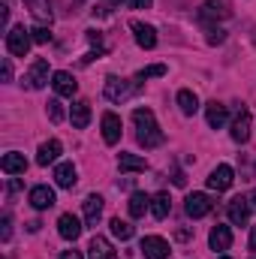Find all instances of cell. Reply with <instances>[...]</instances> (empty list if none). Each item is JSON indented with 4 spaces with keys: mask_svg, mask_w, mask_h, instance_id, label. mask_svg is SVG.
<instances>
[{
    "mask_svg": "<svg viewBox=\"0 0 256 259\" xmlns=\"http://www.w3.org/2000/svg\"><path fill=\"white\" fill-rule=\"evenodd\" d=\"M133 124H136V142L142 148H157V145L166 142V136H163V130H160L151 109H136L133 112Z\"/></svg>",
    "mask_w": 256,
    "mask_h": 259,
    "instance_id": "obj_1",
    "label": "cell"
},
{
    "mask_svg": "<svg viewBox=\"0 0 256 259\" xmlns=\"http://www.w3.org/2000/svg\"><path fill=\"white\" fill-rule=\"evenodd\" d=\"M142 91V81L139 78H118V75H109L106 78V100L109 103H127L133 94Z\"/></svg>",
    "mask_w": 256,
    "mask_h": 259,
    "instance_id": "obj_2",
    "label": "cell"
},
{
    "mask_svg": "<svg viewBox=\"0 0 256 259\" xmlns=\"http://www.w3.org/2000/svg\"><path fill=\"white\" fill-rule=\"evenodd\" d=\"M30 46H33V36H30V30H27L24 24L9 27V33H6V52H9V55L24 58V55L30 52Z\"/></svg>",
    "mask_w": 256,
    "mask_h": 259,
    "instance_id": "obj_3",
    "label": "cell"
},
{
    "mask_svg": "<svg viewBox=\"0 0 256 259\" xmlns=\"http://www.w3.org/2000/svg\"><path fill=\"white\" fill-rule=\"evenodd\" d=\"M49 75H55L52 69H49V61L46 58H36L30 69H27V75H24V84L30 88V91H42L46 84H49Z\"/></svg>",
    "mask_w": 256,
    "mask_h": 259,
    "instance_id": "obj_4",
    "label": "cell"
},
{
    "mask_svg": "<svg viewBox=\"0 0 256 259\" xmlns=\"http://www.w3.org/2000/svg\"><path fill=\"white\" fill-rule=\"evenodd\" d=\"M211 208H214V202H211V196L208 193H190L187 196V202H184V211H187V217H193V220L211 214Z\"/></svg>",
    "mask_w": 256,
    "mask_h": 259,
    "instance_id": "obj_5",
    "label": "cell"
},
{
    "mask_svg": "<svg viewBox=\"0 0 256 259\" xmlns=\"http://www.w3.org/2000/svg\"><path fill=\"white\" fill-rule=\"evenodd\" d=\"M196 18L205 21V24H208V21H223V18H229V9H226L223 0H205V3L199 6Z\"/></svg>",
    "mask_w": 256,
    "mask_h": 259,
    "instance_id": "obj_6",
    "label": "cell"
},
{
    "mask_svg": "<svg viewBox=\"0 0 256 259\" xmlns=\"http://www.w3.org/2000/svg\"><path fill=\"white\" fill-rule=\"evenodd\" d=\"M139 250L145 253V259H166L169 256V241L160 238V235H145Z\"/></svg>",
    "mask_w": 256,
    "mask_h": 259,
    "instance_id": "obj_7",
    "label": "cell"
},
{
    "mask_svg": "<svg viewBox=\"0 0 256 259\" xmlns=\"http://www.w3.org/2000/svg\"><path fill=\"white\" fill-rule=\"evenodd\" d=\"M232 181H235V172H232V166H217L211 175H208V187L211 190H217V193H223V190H229L232 187Z\"/></svg>",
    "mask_w": 256,
    "mask_h": 259,
    "instance_id": "obj_8",
    "label": "cell"
},
{
    "mask_svg": "<svg viewBox=\"0 0 256 259\" xmlns=\"http://www.w3.org/2000/svg\"><path fill=\"white\" fill-rule=\"evenodd\" d=\"M226 214H229V220H232L235 226H244L247 217H250V199H247V196H235V199L229 202Z\"/></svg>",
    "mask_w": 256,
    "mask_h": 259,
    "instance_id": "obj_9",
    "label": "cell"
},
{
    "mask_svg": "<svg viewBox=\"0 0 256 259\" xmlns=\"http://www.w3.org/2000/svg\"><path fill=\"white\" fill-rule=\"evenodd\" d=\"M103 142L106 145H118L121 142V118L115 112H103Z\"/></svg>",
    "mask_w": 256,
    "mask_h": 259,
    "instance_id": "obj_10",
    "label": "cell"
},
{
    "mask_svg": "<svg viewBox=\"0 0 256 259\" xmlns=\"http://www.w3.org/2000/svg\"><path fill=\"white\" fill-rule=\"evenodd\" d=\"M52 88H55V94H58V97H72V94L78 91V81L72 78V72L58 69V72L52 75Z\"/></svg>",
    "mask_w": 256,
    "mask_h": 259,
    "instance_id": "obj_11",
    "label": "cell"
},
{
    "mask_svg": "<svg viewBox=\"0 0 256 259\" xmlns=\"http://www.w3.org/2000/svg\"><path fill=\"white\" fill-rule=\"evenodd\" d=\"M133 36H136V46L139 49H154L157 46V30L151 24H142V21H133Z\"/></svg>",
    "mask_w": 256,
    "mask_h": 259,
    "instance_id": "obj_12",
    "label": "cell"
},
{
    "mask_svg": "<svg viewBox=\"0 0 256 259\" xmlns=\"http://www.w3.org/2000/svg\"><path fill=\"white\" fill-rule=\"evenodd\" d=\"M27 202H30L36 211H49V208L55 205V190H52V187H46V184H39V187H33V190H30Z\"/></svg>",
    "mask_w": 256,
    "mask_h": 259,
    "instance_id": "obj_13",
    "label": "cell"
},
{
    "mask_svg": "<svg viewBox=\"0 0 256 259\" xmlns=\"http://www.w3.org/2000/svg\"><path fill=\"white\" fill-rule=\"evenodd\" d=\"M205 118H208V127H211V130H220L226 121H229V109H226L223 103L211 100V103L205 106Z\"/></svg>",
    "mask_w": 256,
    "mask_h": 259,
    "instance_id": "obj_14",
    "label": "cell"
},
{
    "mask_svg": "<svg viewBox=\"0 0 256 259\" xmlns=\"http://www.w3.org/2000/svg\"><path fill=\"white\" fill-rule=\"evenodd\" d=\"M58 232H61L64 241H75V238L81 235V223H78V217H75V214H61V217H58Z\"/></svg>",
    "mask_w": 256,
    "mask_h": 259,
    "instance_id": "obj_15",
    "label": "cell"
},
{
    "mask_svg": "<svg viewBox=\"0 0 256 259\" xmlns=\"http://www.w3.org/2000/svg\"><path fill=\"white\" fill-rule=\"evenodd\" d=\"M88 253H91V259H118V250H115L112 241L103 238V235H94V238H91Z\"/></svg>",
    "mask_w": 256,
    "mask_h": 259,
    "instance_id": "obj_16",
    "label": "cell"
},
{
    "mask_svg": "<svg viewBox=\"0 0 256 259\" xmlns=\"http://www.w3.org/2000/svg\"><path fill=\"white\" fill-rule=\"evenodd\" d=\"M61 151H64V145H61L58 139H49V142H42V145H39V151H36V163H39V166H49V163H58V157H61Z\"/></svg>",
    "mask_w": 256,
    "mask_h": 259,
    "instance_id": "obj_17",
    "label": "cell"
},
{
    "mask_svg": "<svg viewBox=\"0 0 256 259\" xmlns=\"http://www.w3.org/2000/svg\"><path fill=\"white\" fill-rule=\"evenodd\" d=\"M0 169H3L6 175H24V172H27V160H24V154L9 151V154H3V160H0Z\"/></svg>",
    "mask_w": 256,
    "mask_h": 259,
    "instance_id": "obj_18",
    "label": "cell"
},
{
    "mask_svg": "<svg viewBox=\"0 0 256 259\" xmlns=\"http://www.w3.org/2000/svg\"><path fill=\"white\" fill-rule=\"evenodd\" d=\"M232 139L238 142V145H244L247 139H250V112L241 106V112L235 115V121H232Z\"/></svg>",
    "mask_w": 256,
    "mask_h": 259,
    "instance_id": "obj_19",
    "label": "cell"
},
{
    "mask_svg": "<svg viewBox=\"0 0 256 259\" xmlns=\"http://www.w3.org/2000/svg\"><path fill=\"white\" fill-rule=\"evenodd\" d=\"M24 6L30 9V15H33L39 24H52V18H55L52 0H24Z\"/></svg>",
    "mask_w": 256,
    "mask_h": 259,
    "instance_id": "obj_20",
    "label": "cell"
},
{
    "mask_svg": "<svg viewBox=\"0 0 256 259\" xmlns=\"http://www.w3.org/2000/svg\"><path fill=\"white\" fill-rule=\"evenodd\" d=\"M69 121H72L75 130L88 127V124H91V103H88V100H75L72 109H69Z\"/></svg>",
    "mask_w": 256,
    "mask_h": 259,
    "instance_id": "obj_21",
    "label": "cell"
},
{
    "mask_svg": "<svg viewBox=\"0 0 256 259\" xmlns=\"http://www.w3.org/2000/svg\"><path fill=\"white\" fill-rule=\"evenodd\" d=\"M103 196H97V193H91L88 199H84V223L88 226H97L100 223V217H103Z\"/></svg>",
    "mask_w": 256,
    "mask_h": 259,
    "instance_id": "obj_22",
    "label": "cell"
},
{
    "mask_svg": "<svg viewBox=\"0 0 256 259\" xmlns=\"http://www.w3.org/2000/svg\"><path fill=\"white\" fill-rule=\"evenodd\" d=\"M55 181H58V187L72 190V187H75V181H78L75 166H72V163H58V166H55Z\"/></svg>",
    "mask_w": 256,
    "mask_h": 259,
    "instance_id": "obj_23",
    "label": "cell"
},
{
    "mask_svg": "<svg viewBox=\"0 0 256 259\" xmlns=\"http://www.w3.org/2000/svg\"><path fill=\"white\" fill-rule=\"evenodd\" d=\"M208 244H211V250H229V244H232V232H229V226H214L211 229V235H208Z\"/></svg>",
    "mask_w": 256,
    "mask_h": 259,
    "instance_id": "obj_24",
    "label": "cell"
},
{
    "mask_svg": "<svg viewBox=\"0 0 256 259\" xmlns=\"http://www.w3.org/2000/svg\"><path fill=\"white\" fill-rule=\"evenodd\" d=\"M118 169L127 172V175L145 172V169H148V160H145V157H136V154H121V157H118Z\"/></svg>",
    "mask_w": 256,
    "mask_h": 259,
    "instance_id": "obj_25",
    "label": "cell"
},
{
    "mask_svg": "<svg viewBox=\"0 0 256 259\" xmlns=\"http://www.w3.org/2000/svg\"><path fill=\"white\" fill-rule=\"evenodd\" d=\"M151 208V196L148 193H133L127 202V211L130 217H145V211Z\"/></svg>",
    "mask_w": 256,
    "mask_h": 259,
    "instance_id": "obj_26",
    "label": "cell"
},
{
    "mask_svg": "<svg viewBox=\"0 0 256 259\" xmlns=\"http://www.w3.org/2000/svg\"><path fill=\"white\" fill-rule=\"evenodd\" d=\"M169 211H172V199H169V193H157V196H151V214H154L157 220L169 217Z\"/></svg>",
    "mask_w": 256,
    "mask_h": 259,
    "instance_id": "obj_27",
    "label": "cell"
},
{
    "mask_svg": "<svg viewBox=\"0 0 256 259\" xmlns=\"http://www.w3.org/2000/svg\"><path fill=\"white\" fill-rule=\"evenodd\" d=\"M178 109H181L187 118L196 115V112H199V97H196L193 91H187V88H184V91H178Z\"/></svg>",
    "mask_w": 256,
    "mask_h": 259,
    "instance_id": "obj_28",
    "label": "cell"
},
{
    "mask_svg": "<svg viewBox=\"0 0 256 259\" xmlns=\"http://www.w3.org/2000/svg\"><path fill=\"white\" fill-rule=\"evenodd\" d=\"M109 226H112V235H115L118 241H130V238H133V226H130L127 220H121V217H115V220H112Z\"/></svg>",
    "mask_w": 256,
    "mask_h": 259,
    "instance_id": "obj_29",
    "label": "cell"
},
{
    "mask_svg": "<svg viewBox=\"0 0 256 259\" xmlns=\"http://www.w3.org/2000/svg\"><path fill=\"white\" fill-rule=\"evenodd\" d=\"M46 115L52 118V124H61L66 118V112H64V106H61V100H49V106H46Z\"/></svg>",
    "mask_w": 256,
    "mask_h": 259,
    "instance_id": "obj_30",
    "label": "cell"
},
{
    "mask_svg": "<svg viewBox=\"0 0 256 259\" xmlns=\"http://www.w3.org/2000/svg\"><path fill=\"white\" fill-rule=\"evenodd\" d=\"M160 75H166V66H163V64L145 66V69H139V72H136V78H139V81H145V78H160Z\"/></svg>",
    "mask_w": 256,
    "mask_h": 259,
    "instance_id": "obj_31",
    "label": "cell"
},
{
    "mask_svg": "<svg viewBox=\"0 0 256 259\" xmlns=\"http://www.w3.org/2000/svg\"><path fill=\"white\" fill-rule=\"evenodd\" d=\"M30 36H33V42H39V46H46V42L52 39V33H49V27H46V24L30 27Z\"/></svg>",
    "mask_w": 256,
    "mask_h": 259,
    "instance_id": "obj_32",
    "label": "cell"
},
{
    "mask_svg": "<svg viewBox=\"0 0 256 259\" xmlns=\"http://www.w3.org/2000/svg\"><path fill=\"white\" fill-rule=\"evenodd\" d=\"M208 46H220V42H226V30L223 27H208Z\"/></svg>",
    "mask_w": 256,
    "mask_h": 259,
    "instance_id": "obj_33",
    "label": "cell"
},
{
    "mask_svg": "<svg viewBox=\"0 0 256 259\" xmlns=\"http://www.w3.org/2000/svg\"><path fill=\"white\" fill-rule=\"evenodd\" d=\"M9 238H12V217L3 214L0 217V241H9Z\"/></svg>",
    "mask_w": 256,
    "mask_h": 259,
    "instance_id": "obj_34",
    "label": "cell"
},
{
    "mask_svg": "<svg viewBox=\"0 0 256 259\" xmlns=\"http://www.w3.org/2000/svg\"><path fill=\"white\" fill-rule=\"evenodd\" d=\"M0 72H3V81H12V64H9V58H3V66H0Z\"/></svg>",
    "mask_w": 256,
    "mask_h": 259,
    "instance_id": "obj_35",
    "label": "cell"
},
{
    "mask_svg": "<svg viewBox=\"0 0 256 259\" xmlns=\"http://www.w3.org/2000/svg\"><path fill=\"white\" fill-rule=\"evenodd\" d=\"M88 39H91L94 46H100V42H103V33H100V30H88Z\"/></svg>",
    "mask_w": 256,
    "mask_h": 259,
    "instance_id": "obj_36",
    "label": "cell"
},
{
    "mask_svg": "<svg viewBox=\"0 0 256 259\" xmlns=\"http://www.w3.org/2000/svg\"><path fill=\"white\" fill-rule=\"evenodd\" d=\"M130 3H133V9H148L154 0H130Z\"/></svg>",
    "mask_w": 256,
    "mask_h": 259,
    "instance_id": "obj_37",
    "label": "cell"
},
{
    "mask_svg": "<svg viewBox=\"0 0 256 259\" xmlns=\"http://www.w3.org/2000/svg\"><path fill=\"white\" fill-rule=\"evenodd\" d=\"M172 181H175L178 187H184V184H187V178H184V172H175V175H172Z\"/></svg>",
    "mask_w": 256,
    "mask_h": 259,
    "instance_id": "obj_38",
    "label": "cell"
},
{
    "mask_svg": "<svg viewBox=\"0 0 256 259\" xmlns=\"http://www.w3.org/2000/svg\"><path fill=\"white\" fill-rule=\"evenodd\" d=\"M61 259H81V250H64Z\"/></svg>",
    "mask_w": 256,
    "mask_h": 259,
    "instance_id": "obj_39",
    "label": "cell"
},
{
    "mask_svg": "<svg viewBox=\"0 0 256 259\" xmlns=\"http://www.w3.org/2000/svg\"><path fill=\"white\" fill-rule=\"evenodd\" d=\"M250 250H253V253H256V226H253V229H250Z\"/></svg>",
    "mask_w": 256,
    "mask_h": 259,
    "instance_id": "obj_40",
    "label": "cell"
},
{
    "mask_svg": "<svg viewBox=\"0 0 256 259\" xmlns=\"http://www.w3.org/2000/svg\"><path fill=\"white\" fill-rule=\"evenodd\" d=\"M247 199H250V208H256V190H253L250 196H247Z\"/></svg>",
    "mask_w": 256,
    "mask_h": 259,
    "instance_id": "obj_41",
    "label": "cell"
},
{
    "mask_svg": "<svg viewBox=\"0 0 256 259\" xmlns=\"http://www.w3.org/2000/svg\"><path fill=\"white\" fill-rule=\"evenodd\" d=\"M217 259H229V256H217Z\"/></svg>",
    "mask_w": 256,
    "mask_h": 259,
    "instance_id": "obj_42",
    "label": "cell"
}]
</instances>
